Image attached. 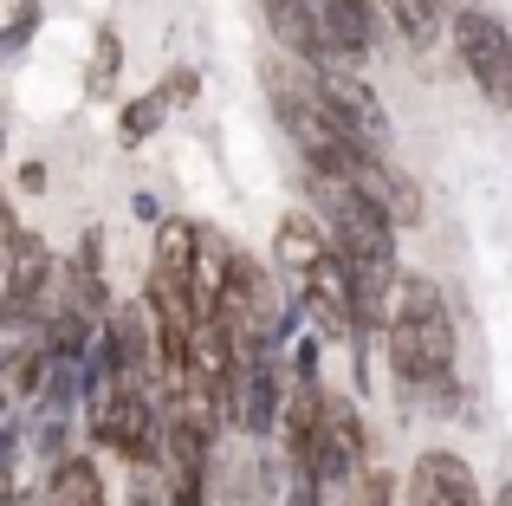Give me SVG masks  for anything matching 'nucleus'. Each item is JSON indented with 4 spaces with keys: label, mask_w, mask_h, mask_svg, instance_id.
Returning a JSON list of instances; mask_svg holds the SVG:
<instances>
[{
    "label": "nucleus",
    "mask_w": 512,
    "mask_h": 506,
    "mask_svg": "<svg viewBox=\"0 0 512 506\" xmlns=\"http://www.w3.org/2000/svg\"><path fill=\"white\" fill-rule=\"evenodd\" d=\"M46 506H111V487H104V468L91 455H59L39 481Z\"/></svg>",
    "instance_id": "9b49d317"
},
{
    "label": "nucleus",
    "mask_w": 512,
    "mask_h": 506,
    "mask_svg": "<svg viewBox=\"0 0 512 506\" xmlns=\"http://www.w3.org/2000/svg\"><path fill=\"white\" fill-rule=\"evenodd\" d=\"M163 117H169V98H163V91H143V98H130L124 117H117V143H124V150H143V143L163 130Z\"/></svg>",
    "instance_id": "f8f14e48"
},
{
    "label": "nucleus",
    "mask_w": 512,
    "mask_h": 506,
    "mask_svg": "<svg viewBox=\"0 0 512 506\" xmlns=\"http://www.w3.org/2000/svg\"><path fill=\"white\" fill-rule=\"evenodd\" d=\"M20 422H0V506L20 500Z\"/></svg>",
    "instance_id": "4468645a"
},
{
    "label": "nucleus",
    "mask_w": 512,
    "mask_h": 506,
    "mask_svg": "<svg viewBox=\"0 0 512 506\" xmlns=\"http://www.w3.org/2000/svg\"><path fill=\"white\" fill-rule=\"evenodd\" d=\"M338 506H396V481H389L383 468H363L357 481L344 487V500Z\"/></svg>",
    "instance_id": "dca6fc26"
},
{
    "label": "nucleus",
    "mask_w": 512,
    "mask_h": 506,
    "mask_svg": "<svg viewBox=\"0 0 512 506\" xmlns=\"http://www.w3.org/2000/svg\"><path fill=\"white\" fill-rule=\"evenodd\" d=\"M260 13H266V26H273L286 59H299V65L331 59V39H325V26H318L312 0H260Z\"/></svg>",
    "instance_id": "1a4fd4ad"
},
{
    "label": "nucleus",
    "mask_w": 512,
    "mask_h": 506,
    "mask_svg": "<svg viewBox=\"0 0 512 506\" xmlns=\"http://www.w3.org/2000/svg\"><path fill=\"white\" fill-rule=\"evenodd\" d=\"M363 461H370V435H363L357 403H350V396H325V461H318V481H325L331 494H344L363 474Z\"/></svg>",
    "instance_id": "423d86ee"
},
{
    "label": "nucleus",
    "mask_w": 512,
    "mask_h": 506,
    "mask_svg": "<svg viewBox=\"0 0 512 506\" xmlns=\"http://www.w3.org/2000/svg\"><path fill=\"white\" fill-rule=\"evenodd\" d=\"M305 72H312L318 98H325V111L338 117L344 137H350V143H363V150H383V156H389V137H396V124H389L383 98H376V91L357 78V65H344V59H318V65H305Z\"/></svg>",
    "instance_id": "20e7f679"
},
{
    "label": "nucleus",
    "mask_w": 512,
    "mask_h": 506,
    "mask_svg": "<svg viewBox=\"0 0 512 506\" xmlns=\"http://www.w3.org/2000/svg\"><path fill=\"white\" fill-rule=\"evenodd\" d=\"M240 506H273V461L253 455L247 468H240Z\"/></svg>",
    "instance_id": "f3484780"
},
{
    "label": "nucleus",
    "mask_w": 512,
    "mask_h": 506,
    "mask_svg": "<svg viewBox=\"0 0 512 506\" xmlns=\"http://www.w3.org/2000/svg\"><path fill=\"white\" fill-rule=\"evenodd\" d=\"M279 506H331V487L318 481V474H286V494Z\"/></svg>",
    "instance_id": "a211bd4d"
},
{
    "label": "nucleus",
    "mask_w": 512,
    "mask_h": 506,
    "mask_svg": "<svg viewBox=\"0 0 512 506\" xmlns=\"http://www.w3.org/2000/svg\"><path fill=\"white\" fill-rule=\"evenodd\" d=\"M286 344H240L234 357V383H227V429L247 435V442H266L279 435V416H286L292 396V370H286Z\"/></svg>",
    "instance_id": "f03ea898"
},
{
    "label": "nucleus",
    "mask_w": 512,
    "mask_h": 506,
    "mask_svg": "<svg viewBox=\"0 0 512 506\" xmlns=\"http://www.w3.org/2000/svg\"><path fill=\"white\" fill-rule=\"evenodd\" d=\"M331 247V228L318 221V208H292L286 221H279V234H273V260H279V273H286V286L299 292L305 286V273L318 266V253Z\"/></svg>",
    "instance_id": "6e6552de"
},
{
    "label": "nucleus",
    "mask_w": 512,
    "mask_h": 506,
    "mask_svg": "<svg viewBox=\"0 0 512 506\" xmlns=\"http://www.w3.org/2000/svg\"><path fill=\"white\" fill-rule=\"evenodd\" d=\"M117 65H124V46H117V33L104 26V33H98V46H91V78H85V85L98 91V98L117 85Z\"/></svg>",
    "instance_id": "2eb2a0df"
},
{
    "label": "nucleus",
    "mask_w": 512,
    "mask_h": 506,
    "mask_svg": "<svg viewBox=\"0 0 512 506\" xmlns=\"http://www.w3.org/2000/svg\"><path fill=\"white\" fill-rule=\"evenodd\" d=\"M13 247H20V221H13V208L0 202V279H7V266H13Z\"/></svg>",
    "instance_id": "412c9836"
},
{
    "label": "nucleus",
    "mask_w": 512,
    "mask_h": 506,
    "mask_svg": "<svg viewBox=\"0 0 512 506\" xmlns=\"http://www.w3.org/2000/svg\"><path fill=\"white\" fill-rule=\"evenodd\" d=\"M7 396H13V390H7V370H0V422H7Z\"/></svg>",
    "instance_id": "b1692460"
},
{
    "label": "nucleus",
    "mask_w": 512,
    "mask_h": 506,
    "mask_svg": "<svg viewBox=\"0 0 512 506\" xmlns=\"http://www.w3.org/2000/svg\"><path fill=\"white\" fill-rule=\"evenodd\" d=\"M383 357H389V377L396 390L409 396V409L422 403L428 416H454V312L441 299L435 279L422 273H402L396 279V299H389V325H383Z\"/></svg>",
    "instance_id": "f257e3e1"
},
{
    "label": "nucleus",
    "mask_w": 512,
    "mask_h": 506,
    "mask_svg": "<svg viewBox=\"0 0 512 506\" xmlns=\"http://www.w3.org/2000/svg\"><path fill=\"white\" fill-rule=\"evenodd\" d=\"M65 442H72V409H46V403H33V455L52 468L59 455H72Z\"/></svg>",
    "instance_id": "ddd939ff"
},
{
    "label": "nucleus",
    "mask_w": 512,
    "mask_h": 506,
    "mask_svg": "<svg viewBox=\"0 0 512 506\" xmlns=\"http://www.w3.org/2000/svg\"><path fill=\"white\" fill-rule=\"evenodd\" d=\"M493 506H512V481H500V494H493Z\"/></svg>",
    "instance_id": "393cba45"
},
{
    "label": "nucleus",
    "mask_w": 512,
    "mask_h": 506,
    "mask_svg": "<svg viewBox=\"0 0 512 506\" xmlns=\"http://www.w3.org/2000/svg\"><path fill=\"white\" fill-rule=\"evenodd\" d=\"M65 299L85 305L91 318H111V279H104V228L78 234V253L65 260Z\"/></svg>",
    "instance_id": "9d476101"
},
{
    "label": "nucleus",
    "mask_w": 512,
    "mask_h": 506,
    "mask_svg": "<svg viewBox=\"0 0 512 506\" xmlns=\"http://www.w3.org/2000/svg\"><path fill=\"white\" fill-rule=\"evenodd\" d=\"M402 500H409V506H493L487 494H480L474 468H467L461 455H448V448L415 455L409 481H402Z\"/></svg>",
    "instance_id": "39448f33"
},
{
    "label": "nucleus",
    "mask_w": 512,
    "mask_h": 506,
    "mask_svg": "<svg viewBox=\"0 0 512 506\" xmlns=\"http://www.w3.org/2000/svg\"><path fill=\"white\" fill-rule=\"evenodd\" d=\"M33 26H39V7H33V0H20V7H13V20H7V52H20L26 39H33Z\"/></svg>",
    "instance_id": "aec40b11"
},
{
    "label": "nucleus",
    "mask_w": 512,
    "mask_h": 506,
    "mask_svg": "<svg viewBox=\"0 0 512 506\" xmlns=\"http://www.w3.org/2000/svg\"><path fill=\"white\" fill-rule=\"evenodd\" d=\"M448 39H454V59L467 65V78L480 85V98L493 111H512V33L500 13L467 0V7L448 13Z\"/></svg>",
    "instance_id": "7ed1b4c3"
},
{
    "label": "nucleus",
    "mask_w": 512,
    "mask_h": 506,
    "mask_svg": "<svg viewBox=\"0 0 512 506\" xmlns=\"http://www.w3.org/2000/svg\"><path fill=\"white\" fill-rule=\"evenodd\" d=\"M312 13L331 39V59H344V65L370 59L376 26H383V7H376V0H312Z\"/></svg>",
    "instance_id": "0eeeda50"
},
{
    "label": "nucleus",
    "mask_w": 512,
    "mask_h": 506,
    "mask_svg": "<svg viewBox=\"0 0 512 506\" xmlns=\"http://www.w3.org/2000/svg\"><path fill=\"white\" fill-rule=\"evenodd\" d=\"M0 143H7V137H0Z\"/></svg>",
    "instance_id": "a878e982"
},
{
    "label": "nucleus",
    "mask_w": 512,
    "mask_h": 506,
    "mask_svg": "<svg viewBox=\"0 0 512 506\" xmlns=\"http://www.w3.org/2000/svg\"><path fill=\"white\" fill-rule=\"evenodd\" d=\"M20 189H33V195L46 189V163H20Z\"/></svg>",
    "instance_id": "4be33fe9"
},
{
    "label": "nucleus",
    "mask_w": 512,
    "mask_h": 506,
    "mask_svg": "<svg viewBox=\"0 0 512 506\" xmlns=\"http://www.w3.org/2000/svg\"><path fill=\"white\" fill-rule=\"evenodd\" d=\"M156 91H163L169 104H195V91H201L195 65H175V72H169V78H163V85H156Z\"/></svg>",
    "instance_id": "6ab92c4d"
},
{
    "label": "nucleus",
    "mask_w": 512,
    "mask_h": 506,
    "mask_svg": "<svg viewBox=\"0 0 512 506\" xmlns=\"http://www.w3.org/2000/svg\"><path fill=\"white\" fill-rule=\"evenodd\" d=\"M130 208H137V221H163V208H156V195H137Z\"/></svg>",
    "instance_id": "5701e85b"
}]
</instances>
